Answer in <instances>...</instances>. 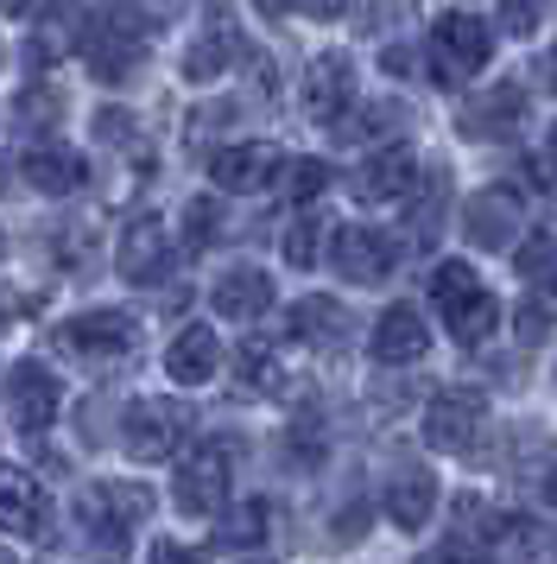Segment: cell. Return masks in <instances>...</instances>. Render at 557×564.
Listing matches in <instances>:
<instances>
[{"mask_svg":"<svg viewBox=\"0 0 557 564\" xmlns=\"http://www.w3.org/2000/svg\"><path fill=\"white\" fill-rule=\"evenodd\" d=\"M488 57H494V32L476 13H444L430 26V70L437 77H476V70H488Z\"/></svg>","mask_w":557,"mask_h":564,"instance_id":"obj_8","label":"cell"},{"mask_svg":"<svg viewBox=\"0 0 557 564\" xmlns=\"http://www.w3.org/2000/svg\"><path fill=\"white\" fill-rule=\"evenodd\" d=\"M545 330H551V305H545V299H532L526 317H520V336H526V343H538Z\"/></svg>","mask_w":557,"mask_h":564,"instance_id":"obj_35","label":"cell"},{"mask_svg":"<svg viewBox=\"0 0 557 564\" xmlns=\"http://www.w3.org/2000/svg\"><path fill=\"white\" fill-rule=\"evenodd\" d=\"M462 235H469L476 248H506V241L520 235V197H513L506 184L476 191V197H469V209H462Z\"/></svg>","mask_w":557,"mask_h":564,"instance_id":"obj_16","label":"cell"},{"mask_svg":"<svg viewBox=\"0 0 557 564\" xmlns=\"http://www.w3.org/2000/svg\"><path fill=\"white\" fill-rule=\"evenodd\" d=\"M32 121H57V96H51V89H25L20 96V133H32Z\"/></svg>","mask_w":557,"mask_h":564,"instance_id":"obj_31","label":"cell"},{"mask_svg":"<svg viewBox=\"0 0 557 564\" xmlns=\"http://www.w3.org/2000/svg\"><path fill=\"white\" fill-rule=\"evenodd\" d=\"M278 184H285V197H292V204H310V197L329 184V165H324V159H292Z\"/></svg>","mask_w":557,"mask_h":564,"instance_id":"obj_27","label":"cell"},{"mask_svg":"<svg viewBox=\"0 0 557 564\" xmlns=\"http://www.w3.org/2000/svg\"><path fill=\"white\" fill-rule=\"evenodd\" d=\"M13 299H20V292H0V324H7L13 311H25V305H13Z\"/></svg>","mask_w":557,"mask_h":564,"instance_id":"obj_41","label":"cell"},{"mask_svg":"<svg viewBox=\"0 0 557 564\" xmlns=\"http://www.w3.org/2000/svg\"><path fill=\"white\" fill-rule=\"evenodd\" d=\"M412 184H418V153L405 140H386L361 172H354V204L386 209V204H412Z\"/></svg>","mask_w":557,"mask_h":564,"instance_id":"obj_10","label":"cell"},{"mask_svg":"<svg viewBox=\"0 0 557 564\" xmlns=\"http://www.w3.org/2000/svg\"><path fill=\"white\" fill-rule=\"evenodd\" d=\"M234 57H248V39H241V26L209 20V26L197 32V45L184 52V83H216L228 64H234Z\"/></svg>","mask_w":557,"mask_h":564,"instance_id":"obj_22","label":"cell"},{"mask_svg":"<svg viewBox=\"0 0 557 564\" xmlns=\"http://www.w3.org/2000/svg\"><path fill=\"white\" fill-rule=\"evenodd\" d=\"M165 267H172V241H165V223L159 216H133L114 241V273L127 285H152L165 280Z\"/></svg>","mask_w":557,"mask_h":564,"instance_id":"obj_12","label":"cell"},{"mask_svg":"<svg viewBox=\"0 0 557 564\" xmlns=\"http://www.w3.org/2000/svg\"><path fill=\"white\" fill-rule=\"evenodd\" d=\"M349 7H354V0H304V13H310V20H342Z\"/></svg>","mask_w":557,"mask_h":564,"instance_id":"obj_37","label":"cell"},{"mask_svg":"<svg viewBox=\"0 0 557 564\" xmlns=\"http://www.w3.org/2000/svg\"><path fill=\"white\" fill-rule=\"evenodd\" d=\"M545 89L557 96V45H551V57H545Z\"/></svg>","mask_w":557,"mask_h":564,"instance_id":"obj_40","label":"cell"},{"mask_svg":"<svg viewBox=\"0 0 557 564\" xmlns=\"http://www.w3.org/2000/svg\"><path fill=\"white\" fill-rule=\"evenodd\" d=\"M285 330L298 336V343H310V349H329V343L349 336V305H342V299H324V292H310V299L292 305Z\"/></svg>","mask_w":557,"mask_h":564,"instance_id":"obj_24","label":"cell"},{"mask_svg":"<svg viewBox=\"0 0 557 564\" xmlns=\"http://www.w3.org/2000/svg\"><path fill=\"white\" fill-rule=\"evenodd\" d=\"M216 368H222L216 330H209V324H184V330L172 336V349H165V375H172L177 387H203Z\"/></svg>","mask_w":557,"mask_h":564,"instance_id":"obj_20","label":"cell"},{"mask_svg":"<svg viewBox=\"0 0 557 564\" xmlns=\"http://www.w3.org/2000/svg\"><path fill=\"white\" fill-rule=\"evenodd\" d=\"M545 20V0H501V26L506 32H532Z\"/></svg>","mask_w":557,"mask_h":564,"instance_id":"obj_32","label":"cell"},{"mask_svg":"<svg viewBox=\"0 0 557 564\" xmlns=\"http://www.w3.org/2000/svg\"><path fill=\"white\" fill-rule=\"evenodd\" d=\"M260 539H266V508L260 501H241V508H228L216 520V552H260Z\"/></svg>","mask_w":557,"mask_h":564,"instance_id":"obj_26","label":"cell"},{"mask_svg":"<svg viewBox=\"0 0 557 564\" xmlns=\"http://www.w3.org/2000/svg\"><path fill=\"white\" fill-rule=\"evenodd\" d=\"M526 121V96H520V83H494V89H481L476 102L462 108V133H476V140H488V133H513Z\"/></svg>","mask_w":557,"mask_h":564,"instance_id":"obj_23","label":"cell"},{"mask_svg":"<svg viewBox=\"0 0 557 564\" xmlns=\"http://www.w3.org/2000/svg\"><path fill=\"white\" fill-rule=\"evenodd\" d=\"M7 13H32V7H45V0H0Z\"/></svg>","mask_w":557,"mask_h":564,"instance_id":"obj_42","label":"cell"},{"mask_svg":"<svg viewBox=\"0 0 557 564\" xmlns=\"http://www.w3.org/2000/svg\"><path fill=\"white\" fill-rule=\"evenodd\" d=\"M152 564H209L197 552V545H177V539H159V545H152Z\"/></svg>","mask_w":557,"mask_h":564,"instance_id":"obj_34","label":"cell"},{"mask_svg":"<svg viewBox=\"0 0 557 564\" xmlns=\"http://www.w3.org/2000/svg\"><path fill=\"white\" fill-rule=\"evenodd\" d=\"M140 57H146V26H140L133 7H108V13L89 20V32H83V64L101 83H127L140 70Z\"/></svg>","mask_w":557,"mask_h":564,"instance_id":"obj_2","label":"cell"},{"mask_svg":"<svg viewBox=\"0 0 557 564\" xmlns=\"http://www.w3.org/2000/svg\"><path fill=\"white\" fill-rule=\"evenodd\" d=\"M418 564H476V558H469L462 545H437V552H425V558H418Z\"/></svg>","mask_w":557,"mask_h":564,"instance_id":"obj_38","label":"cell"},{"mask_svg":"<svg viewBox=\"0 0 557 564\" xmlns=\"http://www.w3.org/2000/svg\"><path fill=\"white\" fill-rule=\"evenodd\" d=\"M209 241H216V197H197V204L184 209V248L203 254Z\"/></svg>","mask_w":557,"mask_h":564,"instance_id":"obj_29","label":"cell"},{"mask_svg":"<svg viewBox=\"0 0 557 564\" xmlns=\"http://www.w3.org/2000/svg\"><path fill=\"white\" fill-rule=\"evenodd\" d=\"M96 133H101V140H133V121H127L121 108H101V115H96Z\"/></svg>","mask_w":557,"mask_h":564,"instance_id":"obj_36","label":"cell"},{"mask_svg":"<svg viewBox=\"0 0 557 564\" xmlns=\"http://www.w3.org/2000/svg\"><path fill=\"white\" fill-rule=\"evenodd\" d=\"M430 349V336H425V317L412 305H386L380 311V324H374V343H368V356L380 361V368H412V361Z\"/></svg>","mask_w":557,"mask_h":564,"instance_id":"obj_17","label":"cell"},{"mask_svg":"<svg viewBox=\"0 0 557 564\" xmlns=\"http://www.w3.org/2000/svg\"><path fill=\"white\" fill-rule=\"evenodd\" d=\"M228 476H234L228 444H197V451H190V457L172 469V501H177V513H222Z\"/></svg>","mask_w":557,"mask_h":564,"instance_id":"obj_7","label":"cell"},{"mask_svg":"<svg viewBox=\"0 0 557 564\" xmlns=\"http://www.w3.org/2000/svg\"><path fill=\"white\" fill-rule=\"evenodd\" d=\"M349 102H354L349 57H342V52L310 57V70H304V115H310V121H324V128H342Z\"/></svg>","mask_w":557,"mask_h":564,"instance_id":"obj_13","label":"cell"},{"mask_svg":"<svg viewBox=\"0 0 557 564\" xmlns=\"http://www.w3.org/2000/svg\"><path fill=\"white\" fill-rule=\"evenodd\" d=\"M430 305H437V317H444V330L456 343H481V336H494V324H501V305H494V292L481 285V273L469 260H444L430 273Z\"/></svg>","mask_w":557,"mask_h":564,"instance_id":"obj_1","label":"cell"},{"mask_svg":"<svg viewBox=\"0 0 557 564\" xmlns=\"http://www.w3.org/2000/svg\"><path fill=\"white\" fill-rule=\"evenodd\" d=\"M285 387V361H278L273 343H241L234 349V393L241 400H273Z\"/></svg>","mask_w":557,"mask_h":564,"instance_id":"obj_25","label":"cell"},{"mask_svg":"<svg viewBox=\"0 0 557 564\" xmlns=\"http://www.w3.org/2000/svg\"><path fill=\"white\" fill-rule=\"evenodd\" d=\"M532 178H538V184H545V191L557 197V128L545 133V147L532 153Z\"/></svg>","mask_w":557,"mask_h":564,"instance_id":"obj_33","label":"cell"},{"mask_svg":"<svg viewBox=\"0 0 557 564\" xmlns=\"http://www.w3.org/2000/svg\"><path fill=\"white\" fill-rule=\"evenodd\" d=\"M25 184L39 191V197H70V191H83V178H89V165H83V153L76 147H57V140H45V147H25Z\"/></svg>","mask_w":557,"mask_h":564,"instance_id":"obj_19","label":"cell"},{"mask_svg":"<svg viewBox=\"0 0 557 564\" xmlns=\"http://www.w3.org/2000/svg\"><path fill=\"white\" fill-rule=\"evenodd\" d=\"M152 513V495L140 482H89V495H83V527L101 539H127L133 527H146Z\"/></svg>","mask_w":557,"mask_h":564,"instance_id":"obj_11","label":"cell"},{"mask_svg":"<svg viewBox=\"0 0 557 564\" xmlns=\"http://www.w3.org/2000/svg\"><path fill=\"white\" fill-rule=\"evenodd\" d=\"M241 564H278V558H241Z\"/></svg>","mask_w":557,"mask_h":564,"instance_id":"obj_44","label":"cell"},{"mask_svg":"<svg viewBox=\"0 0 557 564\" xmlns=\"http://www.w3.org/2000/svg\"><path fill=\"white\" fill-rule=\"evenodd\" d=\"M513 267H520V280H538V273H551V267H557V235H551V229L526 235V248L513 254Z\"/></svg>","mask_w":557,"mask_h":564,"instance_id":"obj_28","label":"cell"},{"mask_svg":"<svg viewBox=\"0 0 557 564\" xmlns=\"http://www.w3.org/2000/svg\"><path fill=\"white\" fill-rule=\"evenodd\" d=\"M57 412H64V381L51 375L45 361H13V375H7V419L25 437H39Z\"/></svg>","mask_w":557,"mask_h":564,"instance_id":"obj_9","label":"cell"},{"mask_svg":"<svg viewBox=\"0 0 557 564\" xmlns=\"http://www.w3.org/2000/svg\"><path fill=\"white\" fill-rule=\"evenodd\" d=\"M209 305H216V317H228V324H253L260 311L273 305V280H266L260 267H228L222 280H216V292H209Z\"/></svg>","mask_w":557,"mask_h":564,"instance_id":"obj_21","label":"cell"},{"mask_svg":"<svg viewBox=\"0 0 557 564\" xmlns=\"http://www.w3.org/2000/svg\"><path fill=\"white\" fill-rule=\"evenodd\" d=\"M329 267L349 285H380L400 267V241L386 229H368V223H336L329 229Z\"/></svg>","mask_w":557,"mask_h":564,"instance_id":"obj_5","label":"cell"},{"mask_svg":"<svg viewBox=\"0 0 557 564\" xmlns=\"http://www.w3.org/2000/svg\"><path fill=\"white\" fill-rule=\"evenodd\" d=\"M0 254H7V229H0Z\"/></svg>","mask_w":557,"mask_h":564,"instance_id":"obj_45","label":"cell"},{"mask_svg":"<svg viewBox=\"0 0 557 564\" xmlns=\"http://www.w3.org/2000/svg\"><path fill=\"white\" fill-rule=\"evenodd\" d=\"M184 437H190V406L184 400H133L127 406V425H121V444L133 463H165L184 451Z\"/></svg>","mask_w":557,"mask_h":564,"instance_id":"obj_4","label":"cell"},{"mask_svg":"<svg viewBox=\"0 0 557 564\" xmlns=\"http://www.w3.org/2000/svg\"><path fill=\"white\" fill-rule=\"evenodd\" d=\"M253 7H260L266 20H285V13H292V0H253Z\"/></svg>","mask_w":557,"mask_h":564,"instance_id":"obj_39","label":"cell"},{"mask_svg":"<svg viewBox=\"0 0 557 564\" xmlns=\"http://www.w3.org/2000/svg\"><path fill=\"white\" fill-rule=\"evenodd\" d=\"M57 349L83 368H108V361H127L140 349V317L133 311H89V317H70L57 330Z\"/></svg>","mask_w":557,"mask_h":564,"instance_id":"obj_3","label":"cell"},{"mask_svg":"<svg viewBox=\"0 0 557 564\" xmlns=\"http://www.w3.org/2000/svg\"><path fill=\"white\" fill-rule=\"evenodd\" d=\"M481 425H488V400H481L476 387H444V393H430V406H425V444L430 451L469 457L481 444Z\"/></svg>","mask_w":557,"mask_h":564,"instance_id":"obj_6","label":"cell"},{"mask_svg":"<svg viewBox=\"0 0 557 564\" xmlns=\"http://www.w3.org/2000/svg\"><path fill=\"white\" fill-rule=\"evenodd\" d=\"M57 513H51V495L20 469H0V533L13 539H51Z\"/></svg>","mask_w":557,"mask_h":564,"instance_id":"obj_14","label":"cell"},{"mask_svg":"<svg viewBox=\"0 0 557 564\" xmlns=\"http://www.w3.org/2000/svg\"><path fill=\"white\" fill-rule=\"evenodd\" d=\"M278 254L292 260V267H317V223L298 216V223L285 229V241H278Z\"/></svg>","mask_w":557,"mask_h":564,"instance_id":"obj_30","label":"cell"},{"mask_svg":"<svg viewBox=\"0 0 557 564\" xmlns=\"http://www.w3.org/2000/svg\"><path fill=\"white\" fill-rule=\"evenodd\" d=\"M0 564H7V552H0Z\"/></svg>","mask_w":557,"mask_h":564,"instance_id":"obj_46","label":"cell"},{"mask_svg":"<svg viewBox=\"0 0 557 564\" xmlns=\"http://www.w3.org/2000/svg\"><path fill=\"white\" fill-rule=\"evenodd\" d=\"M278 153L266 147V140H228V147H216L209 153V178H216V191H260V184L273 178Z\"/></svg>","mask_w":557,"mask_h":564,"instance_id":"obj_15","label":"cell"},{"mask_svg":"<svg viewBox=\"0 0 557 564\" xmlns=\"http://www.w3.org/2000/svg\"><path fill=\"white\" fill-rule=\"evenodd\" d=\"M386 513L405 533H425V520L437 513V476H430L425 463H400L386 476Z\"/></svg>","mask_w":557,"mask_h":564,"instance_id":"obj_18","label":"cell"},{"mask_svg":"<svg viewBox=\"0 0 557 564\" xmlns=\"http://www.w3.org/2000/svg\"><path fill=\"white\" fill-rule=\"evenodd\" d=\"M545 508H557V469L545 476Z\"/></svg>","mask_w":557,"mask_h":564,"instance_id":"obj_43","label":"cell"}]
</instances>
